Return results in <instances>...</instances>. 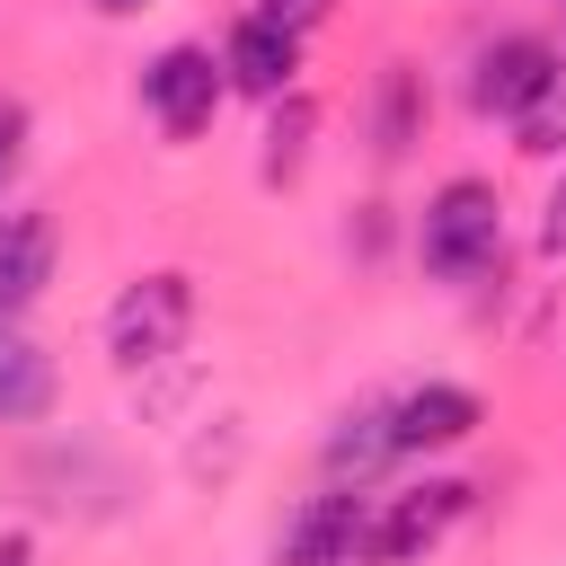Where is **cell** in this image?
<instances>
[{
  "instance_id": "obj_14",
  "label": "cell",
  "mask_w": 566,
  "mask_h": 566,
  "mask_svg": "<svg viewBox=\"0 0 566 566\" xmlns=\"http://www.w3.org/2000/svg\"><path fill=\"white\" fill-rule=\"evenodd\" d=\"M513 150H531V159H557L566 150V62L539 80V97L513 115Z\"/></svg>"
},
{
  "instance_id": "obj_17",
  "label": "cell",
  "mask_w": 566,
  "mask_h": 566,
  "mask_svg": "<svg viewBox=\"0 0 566 566\" xmlns=\"http://www.w3.org/2000/svg\"><path fill=\"white\" fill-rule=\"evenodd\" d=\"M539 256H566V186L548 195V221H539Z\"/></svg>"
},
{
  "instance_id": "obj_1",
  "label": "cell",
  "mask_w": 566,
  "mask_h": 566,
  "mask_svg": "<svg viewBox=\"0 0 566 566\" xmlns=\"http://www.w3.org/2000/svg\"><path fill=\"white\" fill-rule=\"evenodd\" d=\"M416 256L433 283H478L504 265V203L486 177H442L416 212Z\"/></svg>"
},
{
  "instance_id": "obj_19",
  "label": "cell",
  "mask_w": 566,
  "mask_h": 566,
  "mask_svg": "<svg viewBox=\"0 0 566 566\" xmlns=\"http://www.w3.org/2000/svg\"><path fill=\"white\" fill-rule=\"evenodd\" d=\"M97 9H106V18H124V9H142V0H97Z\"/></svg>"
},
{
  "instance_id": "obj_11",
  "label": "cell",
  "mask_w": 566,
  "mask_h": 566,
  "mask_svg": "<svg viewBox=\"0 0 566 566\" xmlns=\"http://www.w3.org/2000/svg\"><path fill=\"white\" fill-rule=\"evenodd\" d=\"M44 407H53V354L18 318H0V424H35Z\"/></svg>"
},
{
  "instance_id": "obj_9",
  "label": "cell",
  "mask_w": 566,
  "mask_h": 566,
  "mask_svg": "<svg viewBox=\"0 0 566 566\" xmlns=\"http://www.w3.org/2000/svg\"><path fill=\"white\" fill-rule=\"evenodd\" d=\"M53 256H62V230H53V212H44V203L0 212V318H18V310H35V301H44Z\"/></svg>"
},
{
  "instance_id": "obj_7",
  "label": "cell",
  "mask_w": 566,
  "mask_h": 566,
  "mask_svg": "<svg viewBox=\"0 0 566 566\" xmlns=\"http://www.w3.org/2000/svg\"><path fill=\"white\" fill-rule=\"evenodd\" d=\"M221 71H230V88H248V97H283V88H301V35L292 27H274L265 9H248L230 35H221Z\"/></svg>"
},
{
  "instance_id": "obj_15",
  "label": "cell",
  "mask_w": 566,
  "mask_h": 566,
  "mask_svg": "<svg viewBox=\"0 0 566 566\" xmlns=\"http://www.w3.org/2000/svg\"><path fill=\"white\" fill-rule=\"evenodd\" d=\"M18 159H27V106H18V97H0V186L18 177Z\"/></svg>"
},
{
  "instance_id": "obj_8",
  "label": "cell",
  "mask_w": 566,
  "mask_h": 566,
  "mask_svg": "<svg viewBox=\"0 0 566 566\" xmlns=\"http://www.w3.org/2000/svg\"><path fill=\"white\" fill-rule=\"evenodd\" d=\"M548 71H557V44H548V35H495V44L478 53V71H469V106L513 124V115L539 97Z\"/></svg>"
},
{
  "instance_id": "obj_18",
  "label": "cell",
  "mask_w": 566,
  "mask_h": 566,
  "mask_svg": "<svg viewBox=\"0 0 566 566\" xmlns=\"http://www.w3.org/2000/svg\"><path fill=\"white\" fill-rule=\"evenodd\" d=\"M0 566H35V539H27V531H9V539H0Z\"/></svg>"
},
{
  "instance_id": "obj_3",
  "label": "cell",
  "mask_w": 566,
  "mask_h": 566,
  "mask_svg": "<svg viewBox=\"0 0 566 566\" xmlns=\"http://www.w3.org/2000/svg\"><path fill=\"white\" fill-rule=\"evenodd\" d=\"M221 88H230V71L212 62V44H159V53H150V71H142V106H150V124H159L168 142L212 133Z\"/></svg>"
},
{
  "instance_id": "obj_10",
  "label": "cell",
  "mask_w": 566,
  "mask_h": 566,
  "mask_svg": "<svg viewBox=\"0 0 566 566\" xmlns=\"http://www.w3.org/2000/svg\"><path fill=\"white\" fill-rule=\"evenodd\" d=\"M424 115H433L424 71L416 62H380V80H371V159H407L424 142Z\"/></svg>"
},
{
  "instance_id": "obj_2",
  "label": "cell",
  "mask_w": 566,
  "mask_h": 566,
  "mask_svg": "<svg viewBox=\"0 0 566 566\" xmlns=\"http://www.w3.org/2000/svg\"><path fill=\"white\" fill-rule=\"evenodd\" d=\"M186 327H195V274L150 265V274H133V283L106 301V363L150 380L159 363H177Z\"/></svg>"
},
{
  "instance_id": "obj_6",
  "label": "cell",
  "mask_w": 566,
  "mask_h": 566,
  "mask_svg": "<svg viewBox=\"0 0 566 566\" xmlns=\"http://www.w3.org/2000/svg\"><path fill=\"white\" fill-rule=\"evenodd\" d=\"M478 424H486V398H478V389H460V380H424V389L389 398L398 460H416V451H451V442H469Z\"/></svg>"
},
{
  "instance_id": "obj_16",
  "label": "cell",
  "mask_w": 566,
  "mask_h": 566,
  "mask_svg": "<svg viewBox=\"0 0 566 566\" xmlns=\"http://www.w3.org/2000/svg\"><path fill=\"white\" fill-rule=\"evenodd\" d=\"M256 9H265L274 27H292V35H310V27H318V18L336 9V0H256Z\"/></svg>"
},
{
  "instance_id": "obj_13",
  "label": "cell",
  "mask_w": 566,
  "mask_h": 566,
  "mask_svg": "<svg viewBox=\"0 0 566 566\" xmlns=\"http://www.w3.org/2000/svg\"><path fill=\"white\" fill-rule=\"evenodd\" d=\"M310 142H318V97H310V88H283L274 115H265V159H256V177H265V186H292V177L310 168Z\"/></svg>"
},
{
  "instance_id": "obj_12",
  "label": "cell",
  "mask_w": 566,
  "mask_h": 566,
  "mask_svg": "<svg viewBox=\"0 0 566 566\" xmlns=\"http://www.w3.org/2000/svg\"><path fill=\"white\" fill-rule=\"evenodd\" d=\"M327 478L336 486H363L371 469H389L398 460V433H389V407H354V416H336V433H327Z\"/></svg>"
},
{
  "instance_id": "obj_5",
  "label": "cell",
  "mask_w": 566,
  "mask_h": 566,
  "mask_svg": "<svg viewBox=\"0 0 566 566\" xmlns=\"http://www.w3.org/2000/svg\"><path fill=\"white\" fill-rule=\"evenodd\" d=\"M469 478H424V486H407V495H389L380 513H371V566H416L460 513H469Z\"/></svg>"
},
{
  "instance_id": "obj_4",
  "label": "cell",
  "mask_w": 566,
  "mask_h": 566,
  "mask_svg": "<svg viewBox=\"0 0 566 566\" xmlns=\"http://www.w3.org/2000/svg\"><path fill=\"white\" fill-rule=\"evenodd\" d=\"M354 557H371V495L327 478V486L301 495V513L283 522L274 566H354Z\"/></svg>"
}]
</instances>
